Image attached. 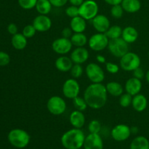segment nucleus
Listing matches in <instances>:
<instances>
[{
  "label": "nucleus",
  "mask_w": 149,
  "mask_h": 149,
  "mask_svg": "<svg viewBox=\"0 0 149 149\" xmlns=\"http://www.w3.org/2000/svg\"><path fill=\"white\" fill-rule=\"evenodd\" d=\"M121 5L124 11L128 13H135L141 8L140 0H123Z\"/></svg>",
  "instance_id": "nucleus-23"
},
{
  "label": "nucleus",
  "mask_w": 149,
  "mask_h": 149,
  "mask_svg": "<svg viewBox=\"0 0 149 149\" xmlns=\"http://www.w3.org/2000/svg\"><path fill=\"white\" fill-rule=\"evenodd\" d=\"M122 1H123V0H104L105 2L107 3L108 4H109V5L111 6L121 4H122Z\"/></svg>",
  "instance_id": "nucleus-44"
},
{
  "label": "nucleus",
  "mask_w": 149,
  "mask_h": 149,
  "mask_svg": "<svg viewBox=\"0 0 149 149\" xmlns=\"http://www.w3.org/2000/svg\"><path fill=\"white\" fill-rule=\"evenodd\" d=\"M8 141L13 146L17 148H24L30 143L31 137L26 130L22 129H13L9 132Z\"/></svg>",
  "instance_id": "nucleus-3"
},
{
  "label": "nucleus",
  "mask_w": 149,
  "mask_h": 149,
  "mask_svg": "<svg viewBox=\"0 0 149 149\" xmlns=\"http://www.w3.org/2000/svg\"><path fill=\"white\" fill-rule=\"evenodd\" d=\"M145 77H146V79L147 82L149 84V70H148V71H147V72L146 73Z\"/></svg>",
  "instance_id": "nucleus-48"
},
{
  "label": "nucleus",
  "mask_w": 149,
  "mask_h": 149,
  "mask_svg": "<svg viewBox=\"0 0 149 149\" xmlns=\"http://www.w3.org/2000/svg\"><path fill=\"white\" fill-rule=\"evenodd\" d=\"M132 106L137 112H143L146 109L148 106V100L146 97L143 94L135 95L132 97Z\"/></svg>",
  "instance_id": "nucleus-20"
},
{
  "label": "nucleus",
  "mask_w": 149,
  "mask_h": 149,
  "mask_svg": "<svg viewBox=\"0 0 149 149\" xmlns=\"http://www.w3.org/2000/svg\"><path fill=\"white\" fill-rule=\"evenodd\" d=\"M65 15L68 17H71V18H74V17H77V16L79 15V7L77 6L71 5L69 7H67L65 10Z\"/></svg>",
  "instance_id": "nucleus-36"
},
{
  "label": "nucleus",
  "mask_w": 149,
  "mask_h": 149,
  "mask_svg": "<svg viewBox=\"0 0 149 149\" xmlns=\"http://www.w3.org/2000/svg\"><path fill=\"white\" fill-rule=\"evenodd\" d=\"M73 33H74V32H73L71 27H65L61 31V36H62V37L66 38V39H71Z\"/></svg>",
  "instance_id": "nucleus-41"
},
{
  "label": "nucleus",
  "mask_w": 149,
  "mask_h": 149,
  "mask_svg": "<svg viewBox=\"0 0 149 149\" xmlns=\"http://www.w3.org/2000/svg\"><path fill=\"white\" fill-rule=\"evenodd\" d=\"M11 43L13 47L17 50H22L27 46V38L23 33H17L13 35L11 39Z\"/></svg>",
  "instance_id": "nucleus-25"
},
{
  "label": "nucleus",
  "mask_w": 149,
  "mask_h": 149,
  "mask_svg": "<svg viewBox=\"0 0 149 149\" xmlns=\"http://www.w3.org/2000/svg\"><path fill=\"white\" fill-rule=\"evenodd\" d=\"M90 57L88 50L84 47H76L71 52L70 58L73 63L75 64H83L87 62Z\"/></svg>",
  "instance_id": "nucleus-16"
},
{
  "label": "nucleus",
  "mask_w": 149,
  "mask_h": 149,
  "mask_svg": "<svg viewBox=\"0 0 149 149\" xmlns=\"http://www.w3.org/2000/svg\"><path fill=\"white\" fill-rule=\"evenodd\" d=\"M85 72L87 78L92 83H102L105 79L103 68L95 63H90L86 66Z\"/></svg>",
  "instance_id": "nucleus-8"
},
{
  "label": "nucleus",
  "mask_w": 149,
  "mask_h": 149,
  "mask_svg": "<svg viewBox=\"0 0 149 149\" xmlns=\"http://www.w3.org/2000/svg\"><path fill=\"white\" fill-rule=\"evenodd\" d=\"M83 68L81 64H75L74 63L72 68H71V77L74 79H78L81 77L83 74Z\"/></svg>",
  "instance_id": "nucleus-33"
},
{
  "label": "nucleus",
  "mask_w": 149,
  "mask_h": 149,
  "mask_svg": "<svg viewBox=\"0 0 149 149\" xmlns=\"http://www.w3.org/2000/svg\"><path fill=\"white\" fill-rule=\"evenodd\" d=\"M108 94L113 97H120L124 93V88L120 83L117 81H110L106 85Z\"/></svg>",
  "instance_id": "nucleus-24"
},
{
  "label": "nucleus",
  "mask_w": 149,
  "mask_h": 149,
  "mask_svg": "<svg viewBox=\"0 0 149 149\" xmlns=\"http://www.w3.org/2000/svg\"><path fill=\"white\" fill-rule=\"evenodd\" d=\"M70 39L76 47H83L88 44V39L84 33H74Z\"/></svg>",
  "instance_id": "nucleus-27"
},
{
  "label": "nucleus",
  "mask_w": 149,
  "mask_h": 149,
  "mask_svg": "<svg viewBox=\"0 0 149 149\" xmlns=\"http://www.w3.org/2000/svg\"><path fill=\"white\" fill-rule=\"evenodd\" d=\"M141 60L138 54L128 52L120 58V67L125 71H133L141 66Z\"/></svg>",
  "instance_id": "nucleus-5"
},
{
  "label": "nucleus",
  "mask_w": 149,
  "mask_h": 149,
  "mask_svg": "<svg viewBox=\"0 0 149 149\" xmlns=\"http://www.w3.org/2000/svg\"><path fill=\"white\" fill-rule=\"evenodd\" d=\"M85 116L83 111L75 110L71 113L69 116V122L74 128L81 129L85 125Z\"/></svg>",
  "instance_id": "nucleus-18"
},
{
  "label": "nucleus",
  "mask_w": 149,
  "mask_h": 149,
  "mask_svg": "<svg viewBox=\"0 0 149 149\" xmlns=\"http://www.w3.org/2000/svg\"><path fill=\"white\" fill-rule=\"evenodd\" d=\"M79 15L86 20H92L97 14L99 7L94 0H86L79 7Z\"/></svg>",
  "instance_id": "nucleus-6"
},
{
  "label": "nucleus",
  "mask_w": 149,
  "mask_h": 149,
  "mask_svg": "<svg viewBox=\"0 0 149 149\" xmlns=\"http://www.w3.org/2000/svg\"><path fill=\"white\" fill-rule=\"evenodd\" d=\"M66 103L63 97L58 95L52 96L47 103V109L48 111L55 116L63 114L66 110Z\"/></svg>",
  "instance_id": "nucleus-7"
},
{
  "label": "nucleus",
  "mask_w": 149,
  "mask_h": 149,
  "mask_svg": "<svg viewBox=\"0 0 149 149\" xmlns=\"http://www.w3.org/2000/svg\"><path fill=\"white\" fill-rule=\"evenodd\" d=\"M131 130L128 125L119 124L113 127L111 131V135L114 141L118 142L125 141L130 137Z\"/></svg>",
  "instance_id": "nucleus-12"
},
{
  "label": "nucleus",
  "mask_w": 149,
  "mask_h": 149,
  "mask_svg": "<svg viewBox=\"0 0 149 149\" xmlns=\"http://www.w3.org/2000/svg\"><path fill=\"white\" fill-rule=\"evenodd\" d=\"M85 138L81 129L73 128L63 134L61 142L65 149H80L83 147Z\"/></svg>",
  "instance_id": "nucleus-2"
},
{
  "label": "nucleus",
  "mask_w": 149,
  "mask_h": 149,
  "mask_svg": "<svg viewBox=\"0 0 149 149\" xmlns=\"http://www.w3.org/2000/svg\"><path fill=\"white\" fill-rule=\"evenodd\" d=\"M36 30L34 28V26L33 25H27V26H25L23 29V33L25 36H26L27 39L29 38H32L35 34H36Z\"/></svg>",
  "instance_id": "nucleus-37"
},
{
  "label": "nucleus",
  "mask_w": 149,
  "mask_h": 149,
  "mask_svg": "<svg viewBox=\"0 0 149 149\" xmlns=\"http://www.w3.org/2000/svg\"><path fill=\"white\" fill-rule=\"evenodd\" d=\"M148 58H149V51H148Z\"/></svg>",
  "instance_id": "nucleus-49"
},
{
  "label": "nucleus",
  "mask_w": 149,
  "mask_h": 149,
  "mask_svg": "<svg viewBox=\"0 0 149 149\" xmlns=\"http://www.w3.org/2000/svg\"><path fill=\"white\" fill-rule=\"evenodd\" d=\"M74 63L71 58L65 55H61L55 60V66L58 71L61 72H68L71 71Z\"/></svg>",
  "instance_id": "nucleus-19"
},
{
  "label": "nucleus",
  "mask_w": 149,
  "mask_h": 149,
  "mask_svg": "<svg viewBox=\"0 0 149 149\" xmlns=\"http://www.w3.org/2000/svg\"><path fill=\"white\" fill-rule=\"evenodd\" d=\"M132 73H133V77H135V78L138 79H141V80L146 75V74L144 73L143 70L141 68V66L138 67V68H136V69L134 70V71H132Z\"/></svg>",
  "instance_id": "nucleus-40"
},
{
  "label": "nucleus",
  "mask_w": 149,
  "mask_h": 149,
  "mask_svg": "<svg viewBox=\"0 0 149 149\" xmlns=\"http://www.w3.org/2000/svg\"><path fill=\"white\" fill-rule=\"evenodd\" d=\"M122 29L119 26L114 25V26H110L107 31L105 33V34L107 36L109 39H114L117 38L122 37Z\"/></svg>",
  "instance_id": "nucleus-29"
},
{
  "label": "nucleus",
  "mask_w": 149,
  "mask_h": 149,
  "mask_svg": "<svg viewBox=\"0 0 149 149\" xmlns=\"http://www.w3.org/2000/svg\"><path fill=\"white\" fill-rule=\"evenodd\" d=\"M132 97L129 93H123L122 95L119 97V105L123 108L129 107L130 105H132Z\"/></svg>",
  "instance_id": "nucleus-32"
},
{
  "label": "nucleus",
  "mask_w": 149,
  "mask_h": 149,
  "mask_svg": "<svg viewBox=\"0 0 149 149\" xmlns=\"http://www.w3.org/2000/svg\"><path fill=\"white\" fill-rule=\"evenodd\" d=\"M70 4L71 5L77 6V7H79L81 4L84 1V0H68Z\"/></svg>",
  "instance_id": "nucleus-45"
},
{
  "label": "nucleus",
  "mask_w": 149,
  "mask_h": 149,
  "mask_svg": "<svg viewBox=\"0 0 149 149\" xmlns=\"http://www.w3.org/2000/svg\"><path fill=\"white\" fill-rule=\"evenodd\" d=\"M52 5L49 0H37L35 8L39 15H47L52 10Z\"/></svg>",
  "instance_id": "nucleus-28"
},
{
  "label": "nucleus",
  "mask_w": 149,
  "mask_h": 149,
  "mask_svg": "<svg viewBox=\"0 0 149 149\" xmlns=\"http://www.w3.org/2000/svg\"><path fill=\"white\" fill-rule=\"evenodd\" d=\"M70 27L74 33H84L87 29V22L85 19L80 15L71 18L70 22Z\"/></svg>",
  "instance_id": "nucleus-22"
},
{
  "label": "nucleus",
  "mask_w": 149,
  "mask_h": 149,
  "mask_svg": "<svg viewBox=\"0 0 149 149\" xmlns=\"http://www.w3.org/2000/svg\"><path fill=\"white\" fill-rule=\"evenodd\" d=\"M92 24L97 33H105L110 28L111 23L107 16L102 14H97L92 20Z\"/></svg>",
  "instance_id": "nucleus-14"
},
{
  "label": "nucleus",
  "mask_w": 149,
  "mask_h": 149,
  "mask_svg": "<svg viewBox=\"0 0 149 149\" xmlns=\"http://www.w3.org/2000/svg\"><path fill=\"white\" fill-rule=\"evenodd\" d=\"M73 105L75 107L76 110L80 111H84L88 107L87 104V102L85 101L84 97H81L80 96H77L75 98L73 99Z\"/></svg>",
  "instance_id": "nucleus-30"
},
{
  "label": "nucleus",
  "mask_w": 149,
  "mask_h": 149,
  "mask_svg": "<svg viewBox=\"0 0 149 149\" xmlns=\"http://www.w3.org/2000/svg\"><path fill=\"white\" fill-rule=\"evenodd\" d=\"M109 52L116 58H121L129 52V44L127 43L122 37L114 39H109L108 45Z\"/></svg>",
  "instance_id": "nucleus-4"
},
{
  "label": "nucleus",
  "mask_w": 149,
  "mask_h": 149,
  "mask_svg": "<svg viewBox=\"0 0 149 149\" xmlns=\"http://www.w3.org/2000/svg\"><path fill=\"white\" fill-rule=\"evenodd\" d=\"M10 57L6 52L0 51V65L1 66H4L10 63Z\"/></svg>",
  "instance_id": "nucleus-39"
},
{
  "label": "nucleus",
  "mask_w": 149,
  "mask_h": 149,
  "mask_svg": "<svg viewBox=\"0 0 149 149\" xmlns=\"http://www.w3.org/2000/svg\"><path fill=\"white\" fill-rule=\"evenodd\" d=\"M131 130V133H133V134H137L139 131V129H138L137 127H133L130 128Z\"/></svg>",
  "instance_id": "nucleus-47"
},
{
  "label": "nucleus",
  "mask_w": 149,
  "mask_h": 149,
  "mask_svg": "<svg viewBox=\"0 0 149 149\" xmlns=\"http://www.w3.org/2000/svg\"><path fill=\"white\" fill-rule=\"evenodd\" d=\"M148 135H149V129H148Z\"/></svg>",
  "instance_id": "nucleus-50"
},
{
  "label": "nucleus",
  "mask_w": 149,
  "mask_h": 149,
  "mask_svg": "<svg viewBox=\"0 0 149 149\" xmlns=\"http://www.w3.org/2000/svg\"><path fill=\"white\" fill-rule=\"evenodd\" d=\"M52 4V7H62L67 4L68 0H49Z\"/></svg>",
  "instance_id": "nucleus-42"
},
{
  "label": "nucleus",
  "mask_w": 149,
  "mask_h": 149,
  "mask_svg": "<svg viewBox=\"0 0 149 149\" xmlns=\"http://www.w3.org/2000/svg\"><path fill=\"white\" fill-rule=\"evenodd\" d=\"M83 97L88 107L95 110L102 109L108 100L106 85L102 83H92L84 90Z\"/></svg>",
  "instance_id": "nucleus-1"
},
{
  "label": "nucleus",
  "mask_w": 149,
  "mask_h": 149,
  "mask_svg": "<svg viewBox=\"0 0 149 149\" xmlns=\"http://www.w3.org/2000/svg\"><path fill=\"white\" fill-rule=\"evenodd\" d=\"M7 31L10 34L13 36L17 33V26L15 23H10L7 26Z\"/></svg>",
  "instance_id": "nucleus-43"
},
{
  "label": "nucleus",
  "mask_w": 149,
  "mask_h": 149,
  "mask_svg": "<svg viewBox=\"0 0 149 149\" xmlns=\"http://www.w3.org/2000/svg\"><path fill=\"white\" fill-rule=\"evenodd\" d=\"M84 149H103V141L100 134L90 133L84 140Z\"/></svg>",
  "instance_id": "nucleus-15"
},
{
  "label": "nucleus",
  "mask_w": 149,
  "mask_h": 149,
  "mask_svg": "<svg viewBox=\"0 0 149 149\" xmlns=\"http://www.w3.org/2000/svg\"><path fill=\"white\" fill-rule=\"evenodd\" d=\"M96 61L100 63H106V58L102 55H97L96 56Z\"/></svg>",
  "instance_id": "nucleus-46"
},
{
  "label": "nucleus",
  "mask_w": 149,
  "mask_h": 149,
  "mask_svg": "<svg viewBox=\"0 0 149 149\" xmlns=\"http://www.w3.org/2000/svg\"><path fill=\"white\" fill-rule=\"evenodd\" d=\"M106 69L110 74H116L119 72V66L113 62H107L106 63Z\"/></svg>",
  "instance_id": "nucleus-38"
},
{
  "label": "nucleus",
  "mask_w": 149,
  "mask_h": 149,
  "mask_svg": "<svg viewBox=\"0 0 149 149\" xmlns=\"http://www.w3.org/2000/svg\"><path fill=\"white\" fill-rule=\"evenodd\" d=\"M130 149H149L148 140L144 136H137L131 142Z\"/></svg>",
  "instance_id": "nucleus-26"
},
{
  "label": "nucleus",
  "mask_w": 149,
  "mask_h": 149,
  "mask_svg": "<svg viewBox=\"0 0 149 149\" xmlns=\"http://www.w3.org/2000/svg\"><path fill=\"white\" fill-rule=\"evenodd\" d=\"M63 94L66 98L73 100L79 96L80 93V85L76 79H68L63 85Z\"/></svg>",
  "instance_id": "nucleus-10"
},
{
  "label": "nucleus",
  "mask_w": 149,
  "mask_h": 149,
  "mask_svg": "<svg viewBox=\"0 0 149 149\" xmlns=\"http://www.w3.org/2000/svg\"><path fill=\"white\" fill-rule=\"evenodd\" d=\"M37 0H18L20 7L24 10H32L36 7Z\"/></svg>",
  "instance_id": "nucleus-35"
},
{
  "label": "nucleus",
  "mask_w": 149,
  "mask_h": 149,
  "mask_svg": "<svg viewBox=\"0 0 149 149\" xmlns=\"http://www.w3.org/2000/svg\"><path fill=\"white\" fill-rule=\"evenodd\" d=\"M124 10L122 8L121 4H117V5L111 6V14L112 17L114 18L119 19L121 18L123 15Z\"/></svg>",
  "instance_id": "nucleus-34"
},
{
  "label": "nucleus",
  "mask_w": 149,
  "mask_h": 149,
  "mask_svg": "<svg viewBox=\"0 0 149 149\" xmlns=\"http://www.w3.org/2000/svg\"><path fill=\"white\" fill-rule=\"evenodd\" d=\"M102 125L100 121L97 119H93L89 123L88 125V130L90 133L99 134L101 131Z\"/></svg>",
  "instance_id": "nucleus-31"
},
{
  "label": "nucleus",
  "mask_w": 149,
  "mask_h": 149,
  "mask_svg": "<svg viewBox=\"0 0 149 149\" xmlns=\"http://www.w3.org/2000/svg\"><path fill=\"white\" fill-rule=\"evenodd\" d=\"M139 33L138 30L133 26H127L122 29V38L128 44H132L136 42L138 39Z\"/></svg>",
  "instance_id": "nucleus-21"
},
{
  "label": "nucleus",
  "mask_w": 149,
  "mask_h": 149,
  "mask_svg": "<svg viewBox=\"0 0 149 149\" xmlns=\"http://www.w3.org/2000/svg\"><path fill=\"white\" fill-rule=\"evenodd\" d=\"M73 45L70 39L60 37L55 39L52 44V49L55 53L61 55H65L71 52Z\"/></svg>",
  "instance_id": "nucleus-11"
},
{
  "label": "nucleus",
  "mask_w": 149,
  "mask_h": 149,
  "mask_svg": "<svg viewBox=\"0 0 149 149\" xmlns=\"http://www.w3.org/2000/svg\"><path fill=\"white\" fill-rule=\"evenodd\" d=\"M109 39L105 33H97L90 36L88 39L89 47L95 52L102 51L108 47Z\"/></svg>",
  "instance_id": "nucleus-9"
},
{
  "label": "nucleus",
  "mask_w": 149,
  "mask_h": 149,
  "mask_svg": "<svg viewBox=\"0 0 149 149\" xmlns=\"http://www.w3.org/2000/svg\"><path fill=\"white\" fill-rule=\"evenodd\" d=\"M32 25L36 31L46 32L52 28V20L46 15H39L33 20Z\"/></svg>",
  "instance_id": "nucleus-13"
},
{
  "label": "nucleus",
  "mask_w": 149,
  "mask_h": 149,
  "mask_svg": "<svg viewBox=\"0 0 149 149\" xmlns=\"http://www.w3.org/2000/svg\"><path fill=\"white\" fill-rule=\"evenodd\" d=\"M142 89V82L141 79L132 77L127 80L125 85V90L126 93H129L131 95L134 96L135 95L139 94Z\"/></svg>",
  "instance_id": "nucleus-17"
}]
</instances>
